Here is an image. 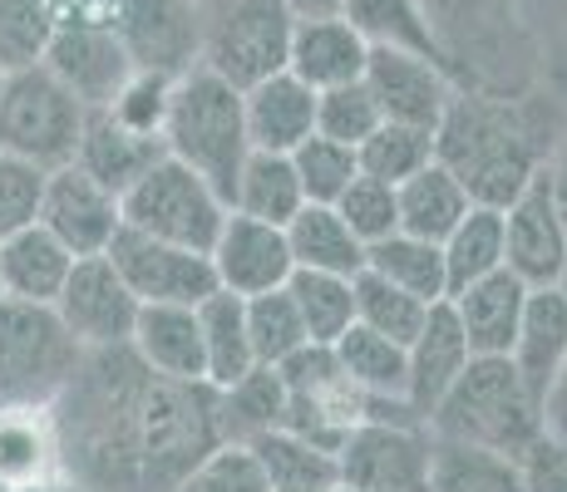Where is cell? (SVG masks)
I'll use <instances>...</instances> for the list:
<instances>
[{
	"mask_svg": "<svg viewBox=\"0 0 567 492\" xmlns=\"http://www.w3.org/2000/svg\"><path fill=\"white\" fill-rule=\"evenodd\" d=\"M60 473L90 492H178L223 443L217 389L163 379L128 345L84 349L54 399Z\"/></svg>",
	"mask_w": 567,
	"mask_h": 492,
	"instance_id": "6da1fadb",
	"label": "cell"
},
{
	"mask_svg": "<svg viewBox=\"0 0 567 492\" xmlns=\"http://www.w3.org/2000/svg\"><path fill=\"white\" fill-rule=\"evenodd\" d=\"M563 118L543 108V90L484 94L460 90L450 114L440 118V163L484 207H508L548 163L553 134Z\"/></svg>",
	"mask_w": 567,
	"mask_h": 492,
	"instance_id": "7a4b0ae2",
	"label": "cell"
},
{
	"mask_svg": "<svg viewBox=\"0 0 567 492\" xmlns=\"http://www.w3.org/2000/svg\"><path fill=\"white\" fill-rule=\"evenodd\" d=\"M434 50L460 90L528 94L543 90L538 50L518 0H424Z\"/></svg>",
	"mask_w": 567,
	"mask_h": 492,
	"instance_id": "3957f363",
	"label": "cell"
},
{
	"mask_svg": "<svg viewBox=\"0 0 567 492\" xmlns=\"http://www.w3.org/2000/svg\"><path fill=\"white\" fill-rule=\"evenodd\" d=\"M424 423L434 439H460L523 458L543 439V399L528 389L508 355H474Z\"/></svg>",
	"mask_w": 567,
	"mask_h": 492,
	"instance_id": "277c9868",
	"label": "cell"
},
{
	"mask_svg": "<svg viewBox=\"0 0 567 492\" xmlns=\"http://www.w3.org/2000/svg\"><path fill=\"white\" fill-rule=\"evenodd\" d=\"M163 148L193 172H203L217 192H233V178L243 158L252 153L243 114V90L207 64L178 74L168 90V114H163Z\"/></svg>",
	"mask_w": 567,
	"mask_h": 492,
	"instance_id": "5b68a950",
	"label": "cell"
},
{
	"mask_svg": "<svg viewBox=\"0 0 567 492\" xmlns=\"http://www.w3.org/2000/svg\"><path fill=\"white\" fill-rule=\"evenodd\" d=\"M84 124H90V108L64 90L45 64L0 74V153L40 172H54L74 163Z\"/></svg>",
	"mask_w": 567,
	"mask_h": 492,
	"instance_id": "8992f818",
	"label": "cell"
},
{
	"mask_svg": "<svg viewBox=\"0 0 567 492\" xmlns=\"http://www.w3.org/2000/svg\"><path fill=\"white\" fill-rule=\"evenodd\" d=\"M84 345L64 331L60 311L40 301H0V404L54 409L70 389Z\"/></svg>",
	"mask_w": 567,
	"mask_h": 492,
	"instance_id": "52a82bcc",
	"label": "cell"
},
{
	"mask_svg": "<svg viewBox=\"0 0 567 492\" xmlns=\"http://www.w3.org/2000/svg\"><path fill=\"white\" fill-rule=\"evenodd\" d=\"M434 433L410 404L375 409L336 448L341 488L355 492H430Z\"/></svg>",
	"mask_w": 567,
	"mask_h": 492,
	"instance_id": "ba28073f",
	"label": "cell"
},
{
	"mask_svg": "<svg viewBox=\"0 0 567 492\" xmlns=\"http://www.w3.org/2000/svg\"><path fill=\"white\" fill-rule=\"evenodd\" d=\"M118 202H124V227L163 237V242L193 247V251L213 247L217 227L227 217V197L203 172H193L188 163L173 158V153H163Z\"/></svg>",
	"mask_w": 567,
	"mask_h": 492,
	"instance_id": "9c48e42d",
	"label": "cell"
},
{
	"mask_svg": "<svg viewBox=\"0 0 567 492\" xmlns=\"http://www.w3.org/2000/svg\"><path fill=\"white\" fill-rule=\"evenodd\" d=\"M287 0H203V64L237 90L287 70Z\"/></svg>",
	"mask_w": 567,
	"mask_h": 492,
	"instance_id": "30bf717a",
	"label": "cell"
},
{
	"mask_svg": "<svg viewBox=\"0 0 567 492\" xmlns=\"http://www.w3.org/2000/svg\"><path fill=\"white\" fill-rule=\"evenodd\" d=\"M277 369L287 379V429L331 448V453L375 409H395V404H375L370 394H361V385L341 369L331 345H307Z\"/></svg>",
	"mask_w": 567,
	"mask_h": 492,
	"instance_id": "8fae6325",
	"label": "cell"
},
{
	"mask_svg": "<svg viewBox=\"0 0 567 492\" xmlns=\"http://www.w3.org/2000/svg\"><path fill=\"white\" fill-rule=\"evenodd\" d=\"M109 25L144 74L178 80L203 64V0H114Z\"/></svg>",
	"mask_w": 567,
	"mask_h": 492,
	"instance_id": "7c38bea8",
	"label": "cell"
},
{
	"mask_svg": "<svg viewBox=\"0 0 567 492\" xmlns=\"http://www.w3.org/2000/svg\"><path fill=\"white\" fill-rule=\"evenodd\" d=\"M128 281V291L144 305H203L217 291V271L207 251L163 242V237L118 227V237L104 251Z\"/></svg>",
	"mask_w": 567,
	"mask_h": 492,
	"instance_id": "4fadbf2b",
	"label": "cell"
},
{
	"mask_svg": "<svg viewBox=\"0 0 567 492\" xmlns=\"http://www.w3.org/2000/svg\"><path fill=\"white\" fill-rule=\"evenodd\" d=\"M54 311L84 349H118L134 335L144 301L128 291L118 266L100 251V257H74L70 276L54 295Z\"/></svg>",
	"mask_w": 567,
	"mask_h": 492,
	"instance_id": "5bb4252c",
	"label": "cell"
},
{
	"mask_svg": "<svg viewBox=\"0 0 567 492\" xmlns=\"http://www.w3.org/2000/svg\"><path fill=\"white\" fill-rule=\"evenodd\" d=\"M40 64L64 84L84 108H109L118 98V90L128 84L134 64H128L124 45H118L109 20H60L50 35Z\"/></svg>",
	"mask_w": 567,
	"mask_h": 492,
	"instance_id": "9a60e30c",
	"label": "cell"
},
{
	"mask_svg": "<svg viewBox=\"0 0 567 492\" xmlns=\"http://www.w3.org/2000/svg\"><path fill=\"white\" fill-rule=\"evenodd\" d=\"M361 80L375 94L380 114L395 118V124H420V128H440V118L450 114L454 94H460L454 74L434 54L400 50V45H370Z\"/></svg>",
	"mask_w": 567,
	"mask_h": 492,
	"instance_id": "2e32d148",
	"label": "cell"
},
{
	"mask_svg": "<svg viewBox=\"0 0 567 492\" xmlns=\"http://www.w3.org/2000/svg\"><path fill=\"white\" fill-rule=\"evenodd\" d=\"M35 222L50 227L74 257H100L124 227V202L104 182H94L80 163H64V168L45 172Z\"/></svg>",
	"mask_w": 567,
	"mask_h": 492,
	"instance_id": "e0dca14e",
	"label": "cell"
},
{
	"mask_svg": "<svg viewBox=\"0 0 567 492\" xmlns=\"http://www.w3.org/2000/svg\"><path fill=\"white\" fill-rule=\"evenodd\" d=\"M567 261V217L548 188V172L504 207V266L528 286H553Z\"/></svg>",
	"mask_w": 567,
	"mask_h": 492,
	"instance_id": "ac0fdd59",
	"label": "cell"
},
{
	"mask_svg": "<svg viewBox=\"0 0 567 492\" xmlns=\"http://www.w3.org/2000/svg\"><path fill=\"white\" fill-rule=\"evenodd\" d=\"M207 257H213L217 286L233 291V295L277 291V286H287L291 271H297L287 227L257 222V217H243V212H233V207H227V217H223V227H217Z\"/></svg>",
	"mask_w": 567,
	"mask_h": 492,
	"instance_id": "d6986e66",
	"label": "cell"
},
{
	"mask_svg": "<svg viewBox=\"0 0 567 492\" xmlns=\"http://www.w3.org/2000/svg\"><path fill=\"white\" fill-rule=\"evenodd\" d=\"M528 291H533L528 281H518L508 266H498L450 295V311H454V321H460L474 355H508V349H514Z\"/></svg>",
	"mask_w": 567,
	"mask_h": 492,
	"instance_id": "ffe728a7",
	"label": "cell"
},
{
	"mask_svg": "<svg viewBox=\"0 0 567 492\" xmlns=\"http://www.w3.org/2000/svg\"><path fill=\"white\" fill-rule=\"evenodd\" d=\"M370 60V40L351 25L346 15H326V20H297L291 25V45H287V70L297 80H307L316 94L351 84L365 74Z\"/></svg>",
	"mask_w": 567,
	"mask_h": 492,
	"instance_id": "44dd1931",
	"label": "cell"
},
{
	"mask_svg": "<svg viewBox=\"0 0 567 492\" xmlns=\"http://www.w3.org/2000/svg\"><path fill=\"white\" fill-rule=\"evenodd\" d=\"M128 349H134V355L163 379L207 385L198 305H144V311H138L134 335H128Z\"/></svg>",
	"mask_w": 567,
	"mask_h": 492,
	"instance_id": "7402d4cb",
	"label": "cell"
},
{
	"mask_svg": "<svg viewBox=\"0 0 567 492\" xmlns=\"http://www.w3.org/2000/svg\"><path fill=\"white\" fill-rule=\"evenodd\" d=\"M243 114L252 148L291 153L301 138L316 134V90L291 70H277L243 90Z\"/></svg>",
	"mask_w": 567,
	"mask_h": 492,
	"instance_id": "603a6c76",
	"label": "cell"
},
{
	"mask_svg": "<svg viewBox=\"0 0 567 492\" xmlns=\"http://www.w3.org/2000/svg\"><path fill=\"white\" fill-rule=\"evenodd\" d=\"M410 355V385H405V399L410 409L420 414V419H430V409L444 399V389L454 385V379L464 375V365L474 359V349H468L460 321H454L450 301L430 305V321L420 325V335L405 345Z\"/></svg>",
	"mask_w": 567,
	"mask_h": 492,
	"instance_id": "cb8c5ba5",
	"label": "cell"
},
{
	"mask_svg": "<svg viewBox=\"0 0 567 492\" xmlns=\"http://www.w3.org/2000/svg\"><path fill=\"white\" fill-rule=\"evenodd\" d=\"M163 153L168 148H163L158 134H138V128L118 124L109 108H94L90 124H84L80 148H74V163H80L94 182H104L109 192L124 197L163 158Z\"/></svg>",
	"mask_w": 567,
	"mask_h": 492,
	"instance_id": "d4e9b609",
	"label": "cell"
},
{
	"mask_svg": "<svg viewBox=\"0 0 567 492\" xmlns=\"http://www.w3.org/2000/svg\"><path fill=\"white\" fill-rule=\"evenodd\" d=\"M70 266H74V251L40 222H25L20 232L0 237V281H6L10 301L54 305Z\"/></svg>",
	"mask_w": 567,
	"mask_h": 492,
	"instance_id": "484cf974",
	"label": "cell"
},
{
	"mask_svg": "<svg viewBox=\"0 0 567 492\" xmlns=\"http://www.w3.org/2000/svg\"><path fill=\"white\" fill-rule=\"evenodd\" d=\"M0 478L10 488L60 478L54 409H40V404H0Z\"/></svg>",
	"mask_w": 567,
	"mask_h": 492,
	"instance_id": "4316f807",
	"label": "cell"
},
{
	"mask_svg": "<svg viewBox=\"0 0 567 492\" xmlns=\"http://www.w3.org/2000/svg\"><path fill=\"white\" fill-rule=\"evenodd\" d=\"M508 359H514V369L528 379V389L543 399L548 379L558 375L563 359H567V301L558 295V286H533L528 291Z\"/></svg>",
	"mask_w": 567,
	"mask_h": 492,
	"instance_id": "83f0119b",
	"label": "cell"
},
{
	"mask_svg": "<svg viewBox=\"0 0 567 492\" xmlns=\"http://www.w3.org/2000/svg\"><path fill=\"white\" fill-rule=\"evenodd\" d=\"M227 207L243 217H257V222L287 227L291 217L307 207V192H301L291 153H267V148L247 153L233 178V192H227Z\"/></svg>",
	"mask_w": 567,
	"mask_h": 492,
	"instance_id": "f1b7e54d",
	"label": "cell"
},
{
	"mask_svg": "<svg viewBox=\"0 0 567 492\" xmlns=\"http://www.w3.org/2000/svg\"><path fill=\"white\" fill-rule=\"evenodd\" d=\"M271 429H287V379H281V369L252 365L243 379L217 389L223 443H257Z\"/></svg>",
	"mask_w": 567,
	"mask_h": 492,
	"instance_id": "f546056e",
	"label": "cell"
},
{
	"mask_svg": "<svg viewBox=\"0 0 567 492\" xmlns=\"http://www.w3.org/2000/svg\"><path fill=\"white\" fill-rule=\"evenodd\" d=\"M287 242L297 271H331V276H361L365 242L346 227V217L331 202H307L287 222Z\"/></svg>",
	"mask_w": 567,
	"mask_h": 492,
	"instance_id": "4dcf8cb0",
	"label": "cell"
},
{
	"mask_svg": "<svg viewBox=\"0 0 567 492\" xmlns=\"http://www.w3.org/2000/svg\"><path fill=\"white\" fill-rule=\"evenodd\" d=\"M400 197V232L424 237V242H444V237L460 227V217L474 207V197L440 158L430 168H420L414 178H405L395 188Z\"/></svg>",
	"mask_w": 567,
	"mask_h": 492,
	"instance_id": "1f68e13d",
	"label": "cell"
},
{
	"mask_svg": "<svg viewBox=\"0 0 567 492\" xmlns=\"http://www.w3.org/2000/svg\"><path fill=\"white\" fill-rule=\"evenodd\" d=\"M198 325H203V355H207V385L223 389L233 379H243L257 365L252 355V335H247V295H233L217 286L198 305Z\"/></svg>",
	"mask_w": 567,
	"mask_h": 492,
	"instance_id": "d6a6232c",
	"label": "cell"
},
{
	"mask_svg": "<svg viewBox=\"0 0 567 492\" xmlns=\"http://www.w3.org/2000/svg\"><path fill=\"white\" fill-rule=\"evenodd\" d=\"M247 448L257 453L271 492H331V488H341V468H336L331 448L301 439V433H291V429H271Z\"/></svg>",
	"mask_w": 567,
	"mask_h": 492,
	"instance_id": "836d02e7",
	"label": "cell"
},
{
	"mask_svg": "<svg viewBox=\"0 0 567 492\" xmlns=\"http://www.w3.org/2000/svg\"><path fill=\"white\" fill-rule=\"evenodd\" d=\"M430 492H523V458L460 439H434Z\"/></svg>",
	"mask_w": 567,
	"mask_h": 492,
	"instance_id": "e575fe53",
	"label": "cell"
},
{
	"mask_svg": "<svg viewBox=\"0 0 567 492\" xmlns=\"http://www.w3.org/2000/svg\"><path fill=\"white\" fill-rule=\"evenodd\" d=\"M341 369L361 385V394H370L375 404H410L405 385H410V355L405 345L385 341V335L365 331V325H351L341 341L331 345Z\"/></svg>",
	"mask_w": 567,
	"mask_h": 492,
	"instance_id": "d590c367",
	"label": "cell"
},
{
	"mask_svg": "<svg viewBox=\"0 0 567 492\" xmlns=\"http://www.w3.org/2000/svg\"><path fill=\"white\" fill-rule=\"evenodd\" d=\"M365 271L395 281L400 291L420 295V301H450V271H444V247L424 242L410 232H390L385 242L365 247Z\"/></svg>",
	"mask_w": 567,
	"mask_h": 492,
	"instance_id": "8d00e7d4",
	"label": "cell"
},
{
	"mask_svg": "<svg viewBox=\"0 0 567 492\" xmlns=\"http://www.w3.org/2000/svg\"><path fill=\"white\" fill-rule=\"evenodd\" d=\"M440 247H444V271H450V295L468 286V281L498 271L504 266V207L474 202Z\"/></svg>",
	"mask_w": 567,
	"mask_h": 492,
	"instance_id": "74e56055",
	"label": "cell"
},
{
	"mask_svg": "<svg viewBox=\"0 0 567 492\" xmlns=\"http://www.w3.org/2000/svg\"><path fill=\"white\" fill-rule=\"evenodd\" d=\"M287 291H291V301H297L311 345H336L355 325V276H331V271H291Z\"/></svg>",
	"mask_w": 567,
	"mask_h": 492,
	"instance_id": "f35d334b",
	"label": "cell"
},
{
	"mask_svg": "<svg viewBox=\"0 0 567 492\" xmlns=\"http://www.w3.org/2000/svg\"><path fill=\"white\" fill-rule=\"evenodd\" d=\"M355 153H361V172L400 188L405 178H414L420 168H430V163L440 158V138H434V128L380 118V128Z\"/></svg>",
	"mask_w": 567,
	"mask_h": 492,
	"instance_id": "ab89813d",
	"label": "cell"
},
{
	"mask_svg": "<svg viewBox=\"0 0 567 492\" xmlns=\"http://www.w3.org/2000/svg\"><path fill=\"white\" fill-rule=\"evenodd\" d=\"M424 321H430V301L400 291L395 281L375 276V271L355 276V325H365V331L385 335V341H395V345H410Z\"/></svg>",
	"mask_w": 567,
	"mask_h": 492,
	"instance_id": "60d3db41",
	"label": "cell"
},
{
	"mask_svg": "<svg viewBox=\"0 0 567 492\" xmlns=\"http://www.w3.org/2000/svg\"><path fill=\"white\" fill-rule=\"evenodd\" d=\"M247 335H252L257 365H271V369L287 365L291 355H301V349L311 345L307 325H301V311L287 286L247 295Z\"/></svg>",
	"mask_w": 567,
	"mask_h": 492,
	"instance_id": "b9f144b4",
	"label": "cell"
},
{
	"mask_svg": "<svg viewBox=\"0 0 567 492\" xmlns=\"http://www.w3.org/2000/svg\"><path fill=\"white\" fill-rule=\"evenodd\" d=\"M341 15L361 30L370 45H400V50H420L440 60L430 20H424V0H346Z\"/></svg>",
	"mask_w": 567,
	"mask_h": 492,
	"instance_id": "7bdbcfd3",
	"label": "cell"
},
{
	"mask_svg": "<svg viewBox=\"0 0 567 492\" xmlns=\"http://www.w3.org/2000/svg\"><path fill=\"white\" fill-rule=\"evenodd\" d=\"M291 163H297V178L307 202H336L355 178H361V153L351 144H336L326 134H311L291 148Z\"/></svg>",
	"mask_w": 567,
	"mask_h": 492,
	"instance_id": "ee69618b",
	"label": "cell"
},
{
	"mask_svg": "<svg viewBox=\"0 0 567 492\" xmlns=\"http://www.w3.org/2000/svg\"><path fill=\"white\" fill-rule=\"evenodd\" d=\"M54 25L60 10L50 0H0V74L40 64Z\"/></svg>",
	"mask_w": 567,
	"mask_h": 492,
	"instance_id": "f6af8a7d",
	"label": "cell"
},
{
	"mask_svg": "<svg viewBox=\"0 0 567 492\" xmlns=\"http://www.w3.org/2000/svg\"><path fill=\"white\" fill-rule=\"evenodd\" d=\"M380 104L375 94L365 90V80H351V84H336V90H321L316 94V134L336 138V144H351L361 148L370 134L380 128Z\"/></svg>",
	"mask_w": 567,
	"mask_h": 492,
	"instance_id": "bcb514c9",
	"label": "cell"
},
{
	"mask_svg": "<svg viewBox=\"0 0 567 492\" xmlns=\"http://www.w3.org/2000/svg\"><path fill=\"white\" fill-rule=\"evenodd\" d=\"M336 212L346 217V227H351L355 237L370 247V242H385L390 232H400V197L390 182L370 178V172H361V178L351 182L341 197H336Z\"/></svg>",
	"mask_w": 567,
	"mask_h": 492,
	"instance_id": "7dc6e473",
	"label": "cell"
},
{
	"mask_svg": "<svg viewBox=\"0 0 567 492\" xmlns=\"http://www.w3.org/2000/svg\"><path fill=\"white\" fill-rule=\"evenodd\" d=\"M178 492H271V483L247 443H217L178 483Z\"/></svg>",
	"mask_w": 567,
	"mask_h": 492,
	"instance_id": "c3c4849f",
	"label": "cell"
},
{
	"mask_svg": "<svg viewBox=\"0 0 567 492\" xmlns=\"http://www.w3.org/2000/svg\"><path fill=\"white\" fill-rule=\"evenodd\" d=\"M168 90H173V80H163V74H144V70H134V74H128V84L118 90V98L109 104V114H114L118 124L138 128V134H158V138H163Z\"/></svg>",
	"mask_w": 567,
	"mask_h": 492,
	"instance_id": "681fc988",
	"label": "cell"
},
{
	"mask_svg": "<svg viewBox=\"0 0 567 492\" xmlns=\"http://www.w3.org/2000/svg\"><path fill=\"white\" fill-rule=\"evenodd\" d=\"M40 188H45V172L20 163V158H10V153H0V237H10L25 222H35Z\"/></svg>",
	"mask_w": 567,
	"mask_h": 492,
	"instance_id": "f907efd6",
	"label": "cell"
},
{
	"mask_svg": "<svg viewBox=\"0 0 567 492\" xmlns=\"http://www.w3.org/2000/svg\"><path fill=\"white\" fill-rule=\"evenodd\" d=\"M523 492H567V443L543 433L523 453Z\"/></svg>",
	"mask_w": 567,
	"mask_h": 492,
	"instance_id": "816d5d0a",
	"label": "cell"
},
{
	"mask_svg": "<svg viewBox=\"0 0 567 492\" xmlns=\"http://www.w3.org/2000/svg\"><path fill=\"white\" fill-rule=\"evenodd\" d=\"M543 433L567 443V359L558 375L548 379V389H543Z\"/></svg>",
	"mask_w": 567,
	"mask_h": 492,
	"instance_id": "f5cc1de1",
	"label": "cell"
},
{
	"mask_svg": "<svg viewBox=\"0 0 567 492\" xmlns=\"http://www.w3.org/2000/svg\"><path fill=\"white\" fill-rule=\"evenodd\" d=\"M543 172H548V188L558 197L563 217H567V114L558 124V134H553V148H548V163H543Z\"/></svg>",
	"mask_w": 567,
	"mask_h": 492,
	"instance_id": "db71d44e",
	"label": "cell"
},
{
	"mask_svg": "<svg viewBox=\"0 0 567 492\" xmlns=\"http://www.w3.org/2000/svg\"><path fill=\"white\" fill-rule=\"evenodd\" d=\"M60 10V20H109L114 0H50Z\"/></svg>",
	"mask_w": 567,
	"mask_h": 492,
	"instance_id": "11a10c76",
	"label": "cell"
},
{
	"mask_svg": "<svg viewBox=\"0 0 567 492\" xmlns=\"http://www.w3.org/2000/svg\"><path fill=\"white\" fill-rule=\"evenodd\" d=\"M291 20H326V15H341L346 0H287Z\"/></svg>",
	"mask_w": 567,
	"mask_h": 492,
	"instance_id": "9f6ffc18",
	"label": "cell"
},
{
	"mask_svg": "<svg viewBox=\"0 0 567 492\" xmlns=\"http://www.w3.org/2000/svg\"><path fill=\"white\" fill-rule=\"evenodd\" d=\"M16 492H90V488H80V483H70V478H45V483H30V488H16Z\"/></svg>",
	"mask_w": 567,
	"mask_h": 492,
	"instance_id": "6f0895ef",
	"label": "cell"
},
{
	"mask_svg": "<svg viewBox=\"0 0 567 492\" xmlns=\"http://www.w3.org/2000/svg\"><path fill=\"white\" fill-rule=\"evenodd\" d=\"M553 286H558V295L567 301V261H563V271H558V281H553Z\"/></svg>",
	"mask_w": 567,
	"mask_h": 492,
	"instance_id": "680465c9",
	"label": "cell"
},
{
	"mask_svg": "<svg viewBox=\"0 0 567 492\" xmlns=\"http://www.w3.org/2000/svg\"><path fill=\"white\" fill-rule=\"evenodd\" d=\"M0 492H16V488H10V483H6V478H0Z\"/></svg>",
	"mask_w": 567,
	"mask_h": 492,
	"instance_id": "91938a15",
	"label": "cell"
},
{
	"mask_svg": "<svg viewBox=\"0 0 567 492\" xmlns=\"http://www.w3.org/2000/svg\"><path fill=\"white\" fill-rule=\"evenodd\" d=\"M0 301H6V281H0Z\"/></svg>",
	"mask_w": 567,
	"mask_h": 492,
	"instance_id": "94428289",
	"label": "cell"
},
{
	"mask_svg": "<svg viewBox=\"0 0 567 492\" xmlns=\"http://www.w3.org/2000/svg\"><path fill=\"white\" fill-rule=\"evenodd\" d=\"M336 492H355V488H336Z\"/></svg>",
	"mask_w": 567,
	"mask_h": 492,
	"instance_id": "6125c7cd",
	"label": "cell"
},
{
	"mask_svg": "<svg viewBox=\"0 0 567 492\" xmlns=\"http://www.w3.org/2000/svg\"><path fill=\"white\" fill-rule=\"evenodd\" d=\"M331 492H336V488H331Z\"/></svg>",
	"mask_w": 567,
	"mask_h": 492,
	"instance_id": "be15d7a7",
	"label": "cell"
}]
</instances>
